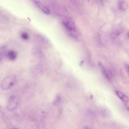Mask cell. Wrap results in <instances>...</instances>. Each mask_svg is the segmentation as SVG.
I'll return each mask as SVG.
<instances>
[{"label":"cell","instance_id":"obj_1","mask_svg":"<svg viewBox=\"0 0 129 129\" xmlns=\"http://www.w3.org/2000/svg\"><path fill=\"white\" fill-rule=\"evenodd\" d=\"M17 80V76L12 75L5 77L2 80L1 84L2 89L7 91L11 88L15 83Z\"/></svg>","mask_w":129,"mask_h":129},{"label":"cell","instance_id":"obj_2","mask_svg":"<svg viewBox=\"0 0 129 129\" xmlns=\"http://www.w3.org/2000/svg\"><path fill=\"white\" fill-rule=\"evenodd\" d=\"M18 104L17 98L15 96H11L9 98L7 103V109L9 111H13L16 109Z\"/></svg>","mask_w":129,"mask_h":129},{"label":"cell","instance_id":"obj_3","mask_svg":"<svg viewBox=\"0 0 129 129\" xmlns=\"http://www.w3.org/2000/svg\"><path fill=\"white\" fill-rule=\"evenodd\" d=\"M63 24L66 29L70 32L75 31V28L74 24L71 19L67 18L63 20Z\"/></svg>","mask_w":129,"mask_h":129},{"label":"cell","instance_id":"obj_4","mask_svg":"<svg viewBox=\"0 0 129 129\" xmlns=\"http://www.w3.org/2000/svg\"><path fill=\"white\" fill-rule=\"evenodd\" d=\"M115 92L117 96L124 103L126 106L128 105L129 98L127 96L121 92L116 91Z\"/></svg>","mask_w":129,"mask_h":129},{"label":"cell","instance_id":"obj_5","mask_svg":"<svg viewBox=\"0 0 129 129\" xmlns=\"http://www.w3.org/2000/svg\"><path fill=\"white\" fill-rule=\"evenodd\" d=\"M98 64L99 68L102 73L104 75L105 78L108 81H110L111 79L108 74L106 70L105 67L102 63L100 61H99Z\"/></svg>","mask_w":129,"mask_h":129},{"label":"cell","instance_id":"obj_6","mask_svg":"<svg viewBox=\"0 0 129 129\" xmlns=\"http://www.w3.org/2000/svg\"><path fill=\"white\" fill-rule=\"evenodd\" d=\"M34 2L39 8L45 14H49L50 13L49 10L47 7L43 6L40 3L37 1H35Z\"/></svg>","mask_w":129,"mask_h":129},{"label":"cell","instance_id":"obj_7","mask_svg":"<svg viewBox=\"0 0 129 129\" xmlns=\"http://www.w3.org/2000/svg\"><path fill=\"white\" fill-rule=\"evenodd\" d=\"M8 58L11 61H14L16 59L17 55L16 52L13 50L10 51L7 54Z\"/></svg>","mask_w":129,"mask_h":129},{"label":"cell","instance_id":"obj_8","mask_svg":"<svg viewBox=\"0 0 129 129\" xmlns=\"http://www.w3.org/2000/svg\"><path fill=\"white\" fill-rule=\"evenodd\" d=\"M118 6L121 11H124L128 8V4L126 1H121L119 2Z\"/></svg>","mask_w":129,"mask_h":129},{"label":"cell","instance_id":"obj_9","mask_svg":"<svg viewBox=\"0 0 129 129\" xmlns=\"http://www.w3.org/2000/svg\"><path fill=\"white\" fill-rule=\"evenodd\" d=\"M101 112V114L103 117L106 118H109L111 117V113L109 110L107 108H103Z\"/></svg>","mask_w":129,"mask_h":129},{"label":"cell","instance_id":"obj_10","mask_svg":"<svg viewBox=\"0 0 129 129\" xmlns=\"http://www.w3.org/2000/svg\"><path fill=\"white\" fill-rule=\"evenodd\" d=\"M61 98L60 96H57L53 102V105L55 106L58 105L61 102Z\"/></svg>","mask_w":129,"mask_h":129},{"label":"cell","instance_id":"obj_11","mask_svg":"<svg viewBox=\"0 0 129 129\" xmlns=\"http://www.w3.org/2000/svg\"><path fill=\"white\" fill-rule=\"evenodd\" d=\"M22 38L25 40H28L29 38V35L26 32L23 33L22 35Z\"/></svg>","mask_w":129,"mask_h":129},{"label":"cell","instance_id":"obj_12","mask_svg":"<svg viewBox=\"0 0 129 129\" xmlns=\"http://www.w3.org/2000/svg\"><path fill=\"white\" fill-rule=\"evenodd\" d=\"M88 113L89 115L92 117H94L95 116L94 113L92 111H89Z\"/></svg>","mask_w":129,"mask_h":129},{"label":"cell","instance_id":"obj_13","mask_svg":"<svg viewBox=\"0 0 129 129\" xmlns=\"http://www.w3.org/2000/svg\"><path fill=\"white\" fill-rule=\"evenodd\" d=\"M125 68L127 72L129 73V66L127 64H125Z\"/></svg>","mask_w":129,"mask_h":129},{"label":"cell","instance_id":"obj_14","mask_svg":"<svg viewBox=\"0 0 129 129\" xmlns=\"http://www.w3.org/2000/svg\"><path fill=\"white\" fill-rule=\"evenodd\" d=\"M84 129H91L88 127L86 126L84 127Z\"/></svg>","mask_w":129,"mask_h":129},{"label":"cell","instance_id":"obj_15","mask_svg":"<svg viewBox=\"0 0 129 129\" xmlns=\"http://www.w3.org/2000/svg\"><path fill=\"white\" fill-rule=\"evenodd\" d=\"M84 63V61H82L80 62V65H81L83 64Z\"/></svg>","mask_w":129,"mask_h":129},{"label":"cell","instance_id":"obj_16","mask_svg":"<svg viewBox=\"0 0 129 129\" xmlns=\"http://www.w3.org/2000/svg\"><path fill=\"white\" fill-rule=\"evenodd\" d=\"M13 129H18L16 128H14Z\"/></svg>","mask_w":129,"mask_h":129},{"label":"cell","instance_id":"obj_17","mask_svg":"<svg viewBox=\"0 0 129 129\" xmlns=\"http://www.w3.org/2000/svg\"></svg>","mask_w":129,"mask_h":129}]
</instances>
